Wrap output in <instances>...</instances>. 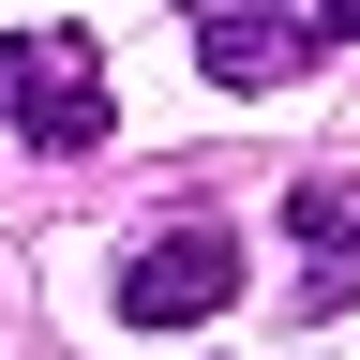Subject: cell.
Here are the masks:
<instances>
[{"label": "cell", "instance_id": "cell-1", "mask_svg": "<svg viewBox=\"0 0 360 360\" xmlns=\"http://www.w3.org/2000/svg\"><path fill=\"white\" fill-rule=\"evenodd\" d=\"M0 135H30V150H105V135H120L105 30H75V15L0 30Z\"/></svg>", "mask_w": 360, "mask_h": 360}, {"label": "cell", "instance_id": "cell-2", "mask_svg": "<svg viewBox=\"0 0 360 360\" xmlns=\"http://www.w3.org/2000/svg\"><path fill=\"white\" fill-rule=\"evenodd\" d=\"M240 270H255L240 225H150V240L120 255L105 300H120V330H210V315L240 300Z\"/></svg>", "mask_w": 360, "mask_h": 360}, {"label": "cell", "instance_id": "cell-3", "mask_svg": "<svg viewBox=\"0 0 360 360\" xmlns=\"http://www.w3.org/2000/svg\"><path fill=\"white\" fill-rule=\"evenodd\" d=\"M315 45H330L315 0H195V75L210 90H285Z\"/></svg>", "mask_w": 360, "mask_h": 360}, {"label": "cell", "instance_id": "cell-4", "mask_svg": "<svg viewBox=\"0 0 360 360\" xmlns=\"http://www.w3.org/2000/svg\"><path fill=\"white\" fill-rule=\"evenodd\" d=\"M285 225H300V315H345L360 300V180H300Z\"/></svg>", "mask_w": 360, "mask_h": 360}]
</instances>
